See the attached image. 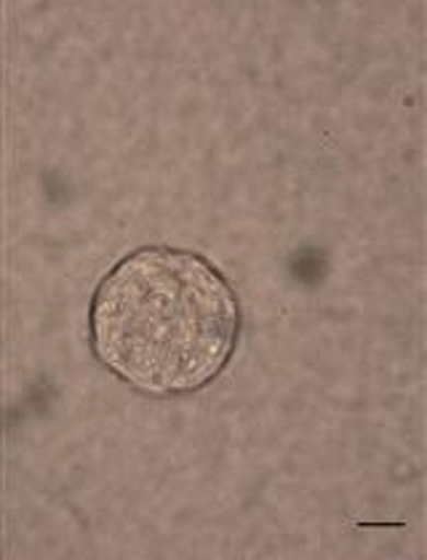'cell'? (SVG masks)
Masks as SVG:
<instances>
[{
	"label": "cell",
	"instance_id": "cell-1",
	"mask_svg": "<svg viewBox=\"0 0 427 560\" xmlns=\"http://www.w3.org/2000/svg\"><path fill=\"white\" fill-rule=\"evenodd\" d=\"M91 345L115 376L150 395L204 387L235 350L241 307L217 267L185 248L124 257L91 300Z\"/></svg>",
	"mask_w": 427,
	"mask_h": 560
}]
</instances>
